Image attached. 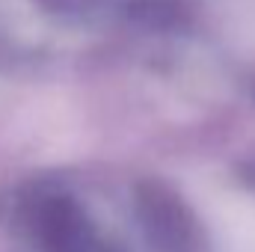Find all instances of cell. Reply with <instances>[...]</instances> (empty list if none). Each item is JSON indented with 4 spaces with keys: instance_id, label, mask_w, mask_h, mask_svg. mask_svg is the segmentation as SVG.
<instances>
[{
    "instance_id": "1",
    "label": "cell",
    "mask_w": 255,
    "mask_h": 252,
    "mask_svg": "<svg viewBox=\"0 0 255 252\" xmlns=\"http://www.w3.org/2000/svg\"><path fill=\"white\" fill-rule=\"evenodd\" d=\"M0 232L9 252H202L190 211L154 181L36 178L9 193Z\"/></svg>"
}]
</instances>
